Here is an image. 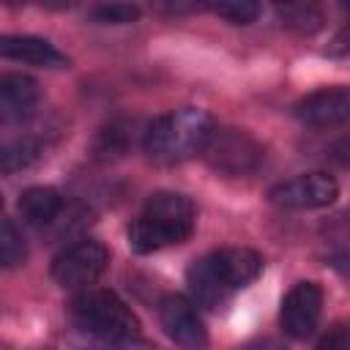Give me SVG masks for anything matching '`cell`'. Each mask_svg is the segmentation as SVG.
<instances>
[{
    "label": "cell",
    "mask_w": 350,
    "mask_h": 350,
    "mask_svg": "<svg viewBox=\"0 0 350 350\" xmlns=\"http://www.w3.org/2000/svg\"><path fill=\"white\" fill-rule=\"evenodd\" d=\"M25 257H27V246L19 227L8 219H0V268H14Z\"/></svg>",
    "instance_id": "e0dca14e"
},
{
    "label": "cell",
    "mask_w": 350,
    "mask_h": 350,
    "mask_svg": "<svg viewBox=\"0 0 350 350\" xmlns=\"http://www.w3.org/2000/svg\"><path fill=\"white\" fill-rule=\"evenodd\" d=\"M339 186L328 172H306L295 175L290 180H282L271 189V200L279 208L290 211H309V208H325L336 200Z\"/></svg>",
    "instance_id": "8992f818"
},
{
    "label": "cell",
    "mask_w": 350,
    "mask_h": 350,
    "mask_svg": "<svg viewBox=\"0 0 350 350\" xmlns=\"http://www.w3.org/2000/svg\"><path fill=\"white\" fill-rule=\"evenodd\" d=\"M38 159V145L33 139H0V175L30 167Z\"/></svg>",
    "instance_id": "2e32d148"
},
{
    "label": "cell",
    "mask_w": 350,
    "mask_h": 350,
    "mask_svg": "<svg viewBox=\"0 0 350 350\" xmlns=\"http://www.w3.org/2000/svg\"><path fill=\"white\" fill-rule=\"evenodd\" d=\"M186 282H189V290H191L194 301L202 304V306H208V309L219 306V304L230 295V293L224 290V284L219 282V276L213 273L208 257L194 260V262L189 265V271H186Z\"/></svg>",
    "instance_id": "5bb4252c"
},
{
    "label": "cell",
    "mask_w": 350,
    "mask_h": 350,
    "mask_svg": "<svg viewBox=\"0 0 350 350\" xmlns=\"http://www.w3.org/2000/svg\"><path fill=\"white\" fill-rule=\"evenodd\" d=\"M197 224L194 202L178 191H156L129 227V246L139 254L183 243Z\"/></svg>",
    "instance_id": "7a4b0ae2"
},
{
    "label": "cell",
    "mask_w": 350,
    "mask_h": 350,
    "mask_svg": "<svg viewBox=\"0 0 350 350\" xmlns=\"http://www.w3.org/2000/svg\"><path fill=\"white\" fill-rule=\"evenodd\" d=\"M63 211V197L52 186H30L19 197V213L30 224H49L60 216Z\"/></svg>",
    "instance_id": "4fadbf2b"
},
{
    "label": "cell",
    "mask_w": 350,
    "mask_h": 350,
    "mask_svg": "<svg viewBox=\"0 0 350 350\" xmlns=\"http://www.w3.org/2000/svg\"><path fill=\"white\" fill-rule=\"evenodd\" d=\"M213 11H216L221 19L232 22V25H249V22L257 19L260 5H257V3H246V0H232V3H216Z\"/></svg>",
    "instance_id": "d6986e66"
},
{
    "label": "cell",
    "mask_w": 350,
    "mask_h": 350,
    "mask_svg": "<svg viewBox=\"0 0 350 350\" xmlns=\"http://www.w3.org/2000/svg\"><path fill=\"white\" fill-rule=\"evenodd\" d=\"M90 16L96 22H104V25H126V22H134L139 16V8L126 5V3H109V5L90 8Z\"/></svg>",
    "instance_id": "ffe728a7"
},
{
    "label": "cell",
    "mask_w": 350,
    "mask_h": 350,
    "mask_svg": "<svg viewBox=\"0 0 350 350\" xmlns=\"http://www.w3.org/2000/svg\"><path fill=\"white\" fill-rule=\"evenodd\" d=\"M0 208H3V194H0Z\"/></svg>",
    "instance_id": "603a6c76"
},
{
    "label": "cell",
    "mask_w": 350,
    "mask_h": 350,
    "mask_svg": "<svg viewBox=\"0 0 350 350\" xmlns=\"http://www.w3.org/2000/svg\"><path fill=\"white\" fill-rule=\"evenodd\" d=\"M317 350H350V336L345 325H334L317 345Z\"/></svg>",
    "instance_id": "44dd1931"
},
{
    "label": "cell",
    "mask_w": 350,
    "mask_h": 350,
    "mask_svg": "<svg viewBox=\"0 0 350 350\" xmlns=\"http://www.w3.org/2000/svg\"><path fill=\"white\" fill-rule=\"evenodd\" d=\"M159 320H161V328L167 331V336L178 347H183V350H205L208 347V331L189 298L167 295L159 306Z\"/></svg>",
    "instance_id": "52a82bcc"
},
{
    "label": "cell",
    "mask_w": 350,
    "mask_h": 350,
    "mask_svg": "<svg viewBox=\"0 0 350 350\" xmlns=\"http://www.w3.org/2000/svg\"><path fill=\"white\" fill-rule=\"evenodd\" d=\"M211 131H213V118L205 109L183 107L150 120L142 134V145L150 159L175 164L200 153Z\"/></svg>",
    "instance_id": "3957f363"
},
{
    "label": "cell",
    "mask_w": 350,
    "mask_h": 350,
    "mask_svg": "<svg viewBox=\"0 0 350 350\" xmlns=\"http://www.w3.org/2000/svg\"><path fill=\"white\" fill-rule=\"evenodd\" d=\"M131 129H134V123H129V120H112L109 126H104L96 139V156L98 159L123 156L131 142V134H134Z\"/></svg>",
    "instance_id": "9a60e30c"
},
{
    "label": "cell",
    "mask_w": 350,
    "mask_h": 350,
    "mask_svg": "<svg viewBox=\"0 0 350 350\" xmlns=\"http://www.w3.org/2000/svg\"><path fill=\"white\" fill-rule=\"evenodd\" d=\"M68 312L74 325L96 350H150V345L137 336L139 323L131 309L109 290H82L71 301Z\"/></svg>",
    "instance_id": "6da1fadb"
},
{
    "label": "cell",
    "mask_w": 350,
    "mask_h": 350,
    "mask_svg": "<svg viewBox=\"0 0 350 350\" xmlns=\"http://www.w3.org/2000/svg\"><path fill=\"white\" fill-rule=\"evenodd\" d=\"M279 16L287 27H298L301 33H312L320 27V11L312 5H284L279 8Z\"/></svg>",
    "instance_id": "ac0fdd59"
},
{
    "label": "cell",
    "mask_w": 350,
    "mask_h": 350,
    "mask_svg": "<svg viewBox=\"0 0 350 350\" xmlns=\"http://www.w3.org/2000/svg\"><path fill=\"white\" fill-rule=\"evenodd\" d=\"M243 350H284V345H279L276 339H254Z\"/></svg>",
    "instance_id": "7402d4cb"
},
{
    "label": "cell",
    "mask_w": 350,
    "mask_h": 350,
    "mask_svg": "<svg viewBox=\"0 0 350 350\" xmlns=\"http://www.w3.org/2000/svg\"><path fill=\"white\" fill-rule=\"evenodd\" d=\"M208 260H211V268H213V273L219 276V282L224 284L227 293H232L238 287H246L262 271V257L254 249H246V246L219 249V252L208 254Z\"/></svg>",
    "instance_id": "8fae6325"
},
{
    "label": "cell",
    "mask_w": 350,
    "mask_h": 350,
    "mask_svg": "<svg viewBox=\"0 0 350 350\" xmlns=\"http://www.w3.org/2000/svg\"><path fill=\"white\" fill-rule=\"evenodd\" d=\"M323 312V290L314 282H298L290 287V293L282 301V328L284 334H290L293 339H306Z\"/></svg>",
    "instance_id": "ba28073f"
},
{
    "label": "cell",
    "mask_w": 350,
    "mask_h": 350,
    "mask_svg": "<svg viewBox=\"0 0 350 350\" xmlns=\"http://www.w3.org/2000/svg\"><path fill=\"white\" fill-rule=\"evenodd\" d=\"M350 112V93L347 88H323L304 96L295 104V118L312 129H328L347 120Z\"/></svg>",
    "instance_id": "30bf717a"
},
{
    "label": "cell",
    "mask_w": 350,
    "mask_h": 350,
    "mask_svg": "<svg viewBox=\"0 0 350 350\" xmlns=\"http://www.w3.org/2000/svg\"><path fill=\"white\" fill-rule=\"evenodd\" d=\"M107 262H109V252L104 249V243H98L93 238H85V241H77V243L66 246L55 257L52 279L60 287H68V290H88L104 273Z\"/></svg>",
    "instance_id": "5b68a950"
},
{
    "label": "cell",
    "mask_w": 350,
    "mask_h": 350,
    "mask_svg": "<svg viewBox=\"0 0 350 350\" xmlns=\"http://www.w3.org/2000/svg\"><path fill=\"white\" fill-rule=\"evenodd\" d=\"M205 161L227 175H246L260 167L262 145L243 129H216L208 134L202 150Z\"/></svg>",
    "instance_id": "277c9868"
},
{
    "label": "cell",
    "mask_w": 350,
    "mask_h": 350,
    "mask_svg": "<svg viewBox=\"0 0 350 350\" xmlns=\"http://www.w3.org/2000/svg\"><path fill=\"white\" fill-rule=\"evenodd\" d=\"M0 57L44 66V68L68 66V57L57 46H52L46 38H38V36H0Z\"/></svg>",
    "instance_id": "7c38bea8"
},
{
    "label": "cell",
    "mask_w": 350,
    "mask_h": 350,
    "mask_svg": "<svg viewBox=\"0 0 350 350\" xmlns=\"http://www.w3.org/2000/svg\"><path fill=\"white\" fill-rule=\"evenodd\" d=\"M38 82L19 71H0V126L25 123L38 107Z\"/></svg>",
    "instance_id": "9c48e42d"
}]
</instances>
